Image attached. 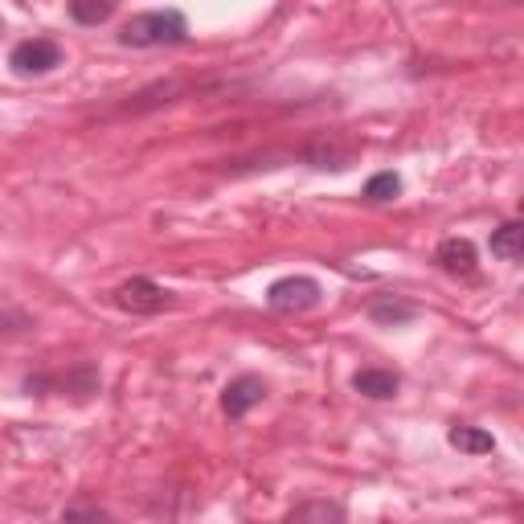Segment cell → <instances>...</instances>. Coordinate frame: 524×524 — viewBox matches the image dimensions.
I'll return each mask as SVG.
<instances>
[{"label":"cell","mask_w":524,"mask_h":524,"mask_svg":"<svg viewBox=\"0 0 524 524\" xmlns=\"http://www.w3.org/2000/svg\"><path fill=\"white\" fill-rule=\"evenodd\" d=\"M398 193H402V177H398V172H377V177L365 185L369 201H393Z\"/></svg>","instance_id":"cell-11"},{"label":"cell","mask_w":524,"mask_h":524,"mask_svg":"<svg viewBox=\"0 0 524 524\" xmlns=\"http://www.w3.org/2000/svg\"><path fill=\"white\" fill-rule=\"evenodd\" d=\"M520 250H524V226H520V222H508V226H500V230L492 234V254H496V258L516 262Z\"/></svg>","instance_id":"cell-9"},{"label":"cell","mask_w":524,"mask_h":524,"mask_svg":"<svg viewBox=\"0 0 524 524\" xmlns=\"http://www.w3.org/2000/svg\"><path fill=\"white\" fill-rule=\"evenodd\" d=\"M377 324H410L414 320V308L410 303H393V299H381L373 303V312H369Z\"/></svg>","instance_id":"cell-12"},{"label":"cell","mask_w":524,"mask_h":524,"mask_svg":"<svg viewBox=\"0 0 524 524\" xmlns=\"http://www.w3.org/2000/svg\"><path fill=\"white\" fill-rule=\"evenodd\" d=\"M9 66L17 74H50V70L62 66V46H58V41H46V37L21 41V46L9 54Z\"/></svg>","instance_id":"cell-4"},{"label":"cell","mask_w":524,"mask_h":524,"mask_svg":"<svg viewBox=\"0 0 524 524\" xmlns=\"http://www.w3.org/2000/svg\"><path fill=\"white\" fill-rule=\"evenodd\" d=\"M262 398H267V385H262V377H234V381L222 389V410H226V418H242V414H250Z\"/></svg>","instance_id":"cell-5"},{"label":"cell","mask_w":524,"mask_h":524,"mask_svg":"<svg viewBox=\"0 0 524 524\" xmlns=\"http://www.w3.org/2000/svg\"><path fill=\"white\" fill-rule=\"evenodd\" d=\"M398 373L393 369H361L357 377H353V389L357 393H365V398H377V402H385V398H393L398 393Z\"/></svg>","instance_id":"cell-6"},{"label":"cell","mask_w":524,"mask_h":524,"mask_svg":"<svg viewBox=\"0 0 524 524\" xmlns=\"http://www.w3.org/2000/svg\"><path fill=\"white\" fill-rule=\"evenodd\" d=\"M308 516H324V520L332 516V520H340L344 512H340L336 504H303V508H295V512H291V520H308Z\"/></svg>","instance_id":"cell-13"},{"label":"cell","mask_w":524,"mask_h":524,"mask_svg":"<svg viewBox=\"0 0 524 524\" xmlns=\"http://www.w3.org/2000/svg\"><path fill=\"white\" fill-rule=\"evenodd\" d=\"M189 37V21L185 13L177 9H156V13H140V17H131L119 33L123 46L131 50H156V46H177V41Z\"/></svg>","instance_id":"cell-1"},{"label":"cell","mask_w":524,"mask_h":524,"mask_svg":"<svg viewBox=\"0 0 524 524\" xmlns=\"http://www.w3.org/2000/svg\"><path fill=\"white\" fill-rule=\"evenodd\" d=\"M320 295H324V287H320L316 279L291 275V279L271 283L267 303H271V312H279V316H295V312H312L316 303H320Z\"/></svg>","instance_id":"cell-3"},{"label":"cell","mask_w":524,"mask_h":524,"mask_svg":"<svg viewBox=\"0 0 524 524\" xmlns=\"http://www.w3.org/2000/svg\"><path fill=\"white\" fill-rule=\"evenodd\" d=\"M447 439H451L455 451H467V455H492L496 451V439L479 426H451Z\"/></svg>","instance_id":"cell-8"},{"label":"cell","mask_w":524,"mask_h":524,"mask_svg":"<svg viewBox=\"0 0 524 524\" xmlns=\"http://www.w3.org/2000/svg\"><path fill=\"white\" fill-rule=\"evenodd\" d=\"M115 303L131 316H156V312H168L172 303H177V295L164 291L152 279H127L115 287Z\"/></svg>","instance_id":"cell-2"},{"label":"cell","mask_w":524,"mask_h":524,"mask_svg":"<svg viewBox=\"0 0 524 524\" xmlns=\"http://www.w3.org/2000/svg\"><path fill=\"white\" fill-rule=\"evenodd\" d=\"M439 262H443V271H451V275H471L475 271V246L467 238H447L439 246Z\"/></svg>","instance_id":"cell-7"},{"label":"cell","mask_w":524,"mask_h":524,"mask_svg":"<svg viewBox=\"0 0 524 524\" xmlns=\"http://www.w3.org/2000/svg\"><path fill=\"white\" fill-rule=\"evenodd\" d=\"M115 13L111 0H70V17L78 25H103Z\"/></svg>","instance_id":"cell-10"}]
</instances>
